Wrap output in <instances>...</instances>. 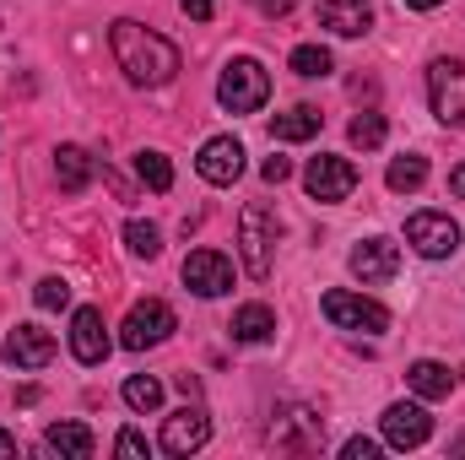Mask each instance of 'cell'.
<instances>
[{"instance_id":"83f0119b","label":"cell","mask_w":465,"mask_h":460,"mask_svg":"<svg viewBox=\"0 0 465 460\" xmlns=\"http://www.w3.org/2000/svg\"><path fill=\"white\" fill-rule=\"evenodd\" d=\"M33 304L49 309V315H54V309H71V287H65L60 276H44V282L33 287Z\"/></svg>"},{"instance_id":"5bb4252c","label":"cell","mask_w":465,"mask_h":460,"mask_svg":"<svg viewBox=\"0 0 465 460\" xmlns=\"http://www.w3.org/2000/svg\"><path fill=\"white\" fill-rule=\"evenodd\" d=\"M71 352H76V363H104L109 357V325H104V309H76V320H71Z\"/></svg>"},{"instance_id":"836d02e7","label":"cell","mask_w":465,"mask_h":460,"mask_svg":"<svg viewBox=\"0 0 465 460\" xmlns=\"http://www.w3.org/2000/svg\"><path fill=\"white\" fill-rule=\"evenodd\" d=\"M0 460H16V439H11L5 428H0Z\"/></svg>"},{"instance_id":"52a82bcc","label":"cell","mask_w":465,"mask_h":460,"mask_svg":"<svg viewBox=\"0 0 465 460\" xmlns=\"http://www.w3.org/2000/svg\"><path fill=\"white\" fill-rule=\"evenodd\" d=\"M406 244L422 255V260H450L460 249V223L450 212H417L406 223Z\"/></svg>"},{"instance_id":"44dd1931","label":"cell","mask_w":465,"mask_h":460,"mask_svg":"<svg viewBox=\"0 0 465 460\" xmlns=\"http://www.w3.org/2000/svg\"><path fill=\"white\" fill-rule=\"evenodd\" d=\"M320 125H325L320 109L298 104V109H287V115L271 119V135H276V141H314V135H320Z\"/></svg>"},{"instance_id":"4dcf8cb0","label":"cell","mask_w":465,"mask_h":460,"mask_svg":"<svg viewBox=\"0 0 465 460\" xmlns=\"http://www.w3.org/2000/svg\"><path fill=\"white\" fill-rule=\"evenodd\" d=\"M341 455H347V460H373V455H379V445H373V439H347V445H341Z\"/></svg>"},{"instance_id":"d590c367","label":"cell","mask_w":465,"mask_h":460,"mask_svg":"<svg viewBox=\"0 0 465 460\" xmlns=\"http://www.w3.org/2000/svg\"><path fill=\"white\" fill-rule=\"evenodd\" d=\"M406 5H411V11H439L444 0H406Z\"/></svg>"},{"instance_id":"f1b7e54d","label":"cell","mask_w":465,"mask_h":460,"mask_svg":"<svg viewBox=\"0 0 465 460\" xmlns=\"http://www.w3.org/2000/svg\"><path fill=\"white\" fill-rule=\"evenodd\" d=\"M114 455H130V460H141V455H152V445H146V434H135V428H124L114 439Z\"/></svg>"},{"instance_id":"9a60e30c","label":"cell","mask_w":465,"mask_h":460,"mask_svg":"<svg viewBox=\"0 0 465 460\" xmlns=\"http://www.w3.org/2000/svg\"><path fill=\"white\" fill-rule=\"evenodd\" d=\"M5 363L11 368H49L54 363V336L49 331H38V325H16L11 336H5Z\"/></svg>"},{"instance_id":"e0dca14e","label":"cell","mask_w":465,"mask_h":460,"mask_svg":"<svg viewBox=\"0 0 465 460\" xmlns=\"http://www.w3.org/2000/svg\"><path fill=\"white\" fill-rule=\"evenodd\" d=\"M44 450L49 455H65V460H87L98 450V439H93L87 423H49L44 428Z\"/></svg>"},{"instance_id":"ba28073f","label":"cell","mask_w":465,"mask_h":460,"mask_svg":"<svg viewBox=\"0 0 465 460\" xmlns=\"http://www.w3.org/2000/svg\"><path fill=\"white\" fill-rule=\"evenodd\" d=\"M303 190L314 195V201H347L351 190H357V168H351L347 157H331V152H320V157H309V168H303Z\"/></svg>"},{"instance_id":"9c48e42d","label":"cell","mask_w":465,"mask_h":460,"mask_svg":"<svg viewBox=\"0 0 465 460\" xmlns=\"http://www.w3.org/2000/svg\"><path fill=\"white\" fill-rule=\"evenodd\" d=\"M184 287L201 293V298L232 293V260L223 249H190V260H184Z\"/></svg>"},{"instance_id":"f546056e","label":"cell","mask_w":465,"mask_h":460,"mask_svg":"<svg viewBox=\"0 0 465 460\" xmlns=\"http://www.w3.org/2000/svg\"><path fill=\"white\" fill-rule=\"evenodd\" d=\"M260 179H265V185H282V179H292V163H287V157H265V163H260Z\"/></svg>"},{"instance_id":"ac0fdd59","label":"cell","mask_w":465,"mask_h":460,"mask_svg":"<svg viewBox=\"0 0 465 460\" xmlns=\"http://www.w3.org/2000/svg\"><path fill=\"white\" fill-rule=\"evenodd\" d=\"M406 385H411L422 401H450V390H455V374H450L444 363L422 357V363H411V368H406Z\"/></svg>"},{"instance_id":"d6986e66","label":"cell","mask_w":465,"mask_h":460,"mask_svg":"<svg viewBox=\"0 0 465 460\" xmlns=\"http://www.w3.org/2000/svg\"><path fill=\"white\" fill-rule=\"evenodd\" d=\"M232 342H243V346H260V342H271L276 336V315L265 309V304H243L238 315H232Z\"/></svg>"},{"instance_id":"277c9868","label":"cell","mask_w":465,"mask_h":460,"mask_svg":"<svg viewBox=\"0 0 465 460\" xmlns=\"http://www.w3.org/2000/svg\"><path fill=\"white\" fill-rule=\"evenodd\" d=\"M271 244H276V223H271V212H265L260 201H249L243 217H238V249H243V271H249L254 282L271 276Z\"/></svg>"},{"instance_id":"484cf974","label":"cell","mask_w":465,"mask_h":460,"mask_svg":"<svg viewBox=\"0 0 465 460\" xmlns=\"http://www.w3.org/2000/svg\"><path fill=\"white\" fill-rule=\"evenodd\" d=\"M124 244H130V255H141V260H157L163 255V233L152 228V223H124Z\"/></svg>"},{"instance_id":"d4e9b609","label":"cell","mask_w":465,"mask_h":460,"mask_svg":"<svg viewBox=\"0 0 465 460\" xmlns=\"http://www.w3.org/2000/svg\"><path fill=\"white\" fill-rule=\"evenodd\" d=\"M292 71H298L303 82H314V76H331L336 60H331V49H320V44H298V49H292Z\"/></svg>"},{"instance_id":"cb8c5ba5","label":"cell","mask_w":465,"mask_h":460,"mask_svg":"<svg viewBox=\"0 0 465 460\" xmlns=\"http://www.w3.org/2000/svg\"><path fill=\"white\" fill-rule=\"evenodd\" d=\"M124 406H130V412H157V406H163V385H157L152 374H130V379H124Z\"/></svg>"},{"instance_id":"30bf717a","label":"cell","mask_w":465,"mask_h":460,"mask_svg":"<svg viewBox=\"0 0 465 460\" xmlns=\"http://www.w3.org/2000/svg\"><path fill=\"white\" fill-rule=\"evenodd\" d=\"M433 439V417H428V406H417V401H395L390 412H384V445L390 450H417V445H428Z\"/></svg>"},{"instance_id":"ffe728a7","label":"cell","mask_w":465,"mask_h":460,"mask_svg":"<svg viewBox=\"0 0 465 460\" xmlns=\"http://www.w3.org/2000/svg\"><path fill=\"white\" fill-rule=\"evenodd\" d=\"M54 179H60L65 195H82L87 179H93V157H87L82 146H60V152H54Z\"/></svg>"},{"instance_id":"7c38bea8","label":"cell","mask_w":465,"mask_h":460,"mask_svg":"<svg viewBox=\"0 0 465 460\" xmlns=\"http://www.w3.org/2000/svg\"><path fill=\"white\" fill-rule=\"evenodd\" d=\"M401 271V249L390 244V238H362L357 249H351V276L362 282V287H379V282H390Z\"/></svg>"},{"instance_id":"4316f807","label":"cell","mask_w":465,"mask_h":460,"mask_svg":"<svg viewBox=\"0 0 465 460\" xmlns=\"http://www.w3.org/2000/svg\"><path fill=\"white\" fill-rule=\"evenodd\" d=\"M351 146H362V152H373V146H384V135H390V125H384V115H357L351 119Z\"/></svg>"},{"instance_id":"e575fe53","label":"cell","mask_w":465,"mask_h":460,"mask_svg":"<svg viewBox=\"0 0 465 460\" xmlns=\"http://www.w3.org/2000/svg\"><path fill=\"white\" fill-rule=\"evenodd\" d=\"M450 190H455V195H460V201H465V163H460V168H455V174H450Z\"/></svg>"},{"instance_id":"7402d4cb","label":"cell","mask_w":465,"mask_h":460,"mask_svg":"<svg viewBox=\"0 0 465 460\" xmlns=\"http://www.w3.org/2000/svg\"><path fill=\"white\" fill-rule=\"evenodd\" d=\"M422 179H428V157H395V163H390V174H384V185H390L395 195L422 190Z\"/></svg>"},{"instance_id":"4fadbf2b","label":"cell","mask_w":465,"mask_h":460,"mask_svg":"<svg viewBox=\"0 0 465 460\" xmlns=\"http://www.w3.org/2000/svg\"><path fill=\"white\" fill-rule=\"evenodd\" d=\"M195 168H201L206 185H238V174H243V146H238L232 135H212V141L201 146Z\"/></svg>"},{"instance_id":"2e32d148","label":"cell","mask_w":465,"mask_h":460,"mask_svg":"<svg viewBox=\"0 0 465 460\" xmlns=\"http://www.w3.org/2000/svg\"><path fill=\"white\" fill-rule=\"evenodd\" d=\"M320 22L336 38H362L373 27V5L368 0H320Z\"/></svg>"},{"instance_id":"603a6c76","label":"cell","mask_w":465,"mask_h":460,"mask_svg":"<svg viewBox=\"0 0 465 460\" xmlns=\"http://www.w3.org/2000/svg\"><path fill=\"white\" fill-rule=\"evenodd\" d=\"M135 174H141V185L157 190V195L173 190V163H168L163 152H141V157H135Z\"/></svg>"},{"instance_id":"7a4b0ae2","label":"cell","mask_w":465,"mask_h":460,"mask_svg":"<svg viewBox=\"0 0 465 460\" xmlns=\"http://www.w3.org/2000/svg\"><path fill=\"white\" fill-rule=\"evenodd\" d=\"M265 98H271L265 65L249 60V55L228 60V71H223V82H217V104H223L228 115H254V109H265Z\"/></svg>"},{"instance_id":"8fae6325","label":"cell","mask_w":465,"mask_h":460,"mask_svg":"<svg viewBox=\"0 0 465 460\" xmlns=\"http://www.w3.org/2000/svg\"><path fill=\"white\" fill-rule=\"evenodd\" d=\"M206 439H212V417H206L201 406H179V412L163 423L157 450H163V455H195Z\"/></svg>"},{"instance_id":"1f68e13d","label":"cell","mask_w":465,"mask_h":460,"mask_svg":"<svg viewBox=\"0 0 465 460\" xmlns=\"http://www.w3.org/2000/svg\"><path fill=\"white\" fill-rule=\"evenodd\" d=\"M179 5H184L195 22H212V11H217V0H179Z\"/></svg>"},{"instance_id":"5b68a950","label":"cell","mask_w":465,"mask_h":460,"mask_svg":"<svg viewBox=\"0 0 465 460\" xmlns=\"http://www.w3.org/2000/svg\"><path fill=\"white\" fill-rule=\"evenodd\" d=\"M173 331H179L173 309H168L163 298H146V304H135V309L124 315V325H119V346H130V352H146V346H163Z\"/></svg>"},{"instance_id":"8992f818","label":"cell","mask_w":465,"mask_h":460,"mask_svg":"<svg viewBox=\"0 0 465 460\" xmlns=\"http://www.w3.org/2000/svg\"><path fill=\"white\" fill-rule=\"evenodd\" d=\"M428 104L444 125L465 130V60H433L428 65Z\"/></svg>"},{"instance_id":"6da1fadb","label":"cell","mask_w":465,"mask_h":460,"mask_svg":"<svg viewBox=\"0 0 465 460\" xmlns=\"http://www.w3.org/2000/svg\"><path fill=\"white\" fill-rule=\"evenodd\" d=\"M109 49H114L119 71H124L135 87H168V82L179 76V49H173L163 33L141 27V22H114V27H109Z\"/></svg>"},{"instance_id":"d6a6232c","label":"cell","mask_w":465,"mask_h":460,"mask_svg":"<svg viewBox=\"0 0 465 460\" xmlns=\"http://www.w3.org/2000/svg\"><path fill=\"white\" fill-rule=\"evenodd\" d=\"M254 5H260L265 16H287V11H292V0H254Z\"/></svg>"},{"instance_id":"3957f363","label":"cell","mask_w":465,"mask_h":460,"mask_svg":"<svg viewBox=\"0 0 465 460\" xmlns=\"http://www.w3.org/2000/svg\"><path fill=\"white\" fill-rule=\"evenodd\" d=\"M320 309H325V320H331L336 331H368V336L390 331V309L373 304V298H362V293H347V287H331V293L320 298Z\"/></svg>"}]
</instances>
